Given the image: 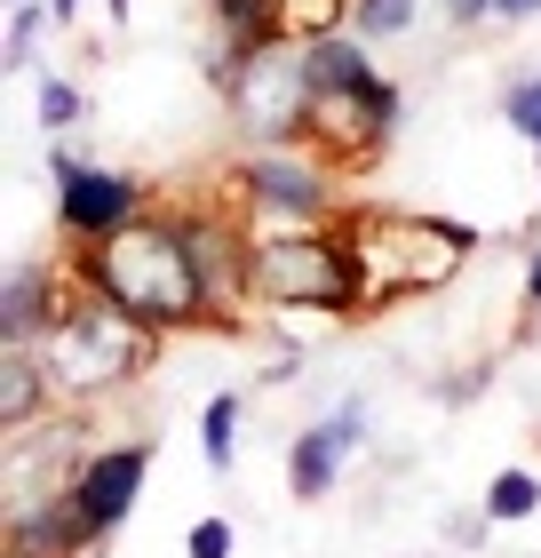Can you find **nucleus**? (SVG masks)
Instances as JSON below:
<instances>
[{
	"mask_svg": "<svg viewBox=\"0 0 541 558\" xmlns=\"http://www.w3.org/2000/svg\"><path fill=\"white\" fill-rule=\"evenodd\" d=\"M81 120H88V96L81 88H72V81H40V129L48 136H72Z\"/></svg>",
	"mask_w": 541,
	"mask_h": 558,
	"instance_id": "19",
	"label": "nucleus"
},
{
	"mask_svg": "<svg viewBox=\"0 0 541 558\" xmlns=\"http://www.w3.org/2000/svg\"><path fill=\"white\" fill-rule=\"evenodd\" d=\"M151 351H160V336H151L144 319H127L112 295H96L88 279L72 288L57 327L40 336V360L57 375V399H72V408H96V399L127 391L151 367Z\"/></svg>",
	"mask_w": 541,
	"mask_h": 558,
	"instance_id": "3",
	"label": "nucleus"
},
{
	"mask_svg": "<svg viewBox=\"0 0 541 558\" xmlns=\"http://www.w3.org/2000/svg\"><path fill=\"white\" fill-rule=\"evenodd\" d=\"M255 375H263V384H295V375H303V343L279 336V343H271V360H255Z\"/></svg>",
	"mask_w": 541,
	"mask_h": 558,
	"instance_id": "24",
	"label": "nucleus"
},
{
	"mask_svg": "<svg viewBox=\"0 0 541 558\" xmlns=\"http://www.w3.org/2000/svg\"><path fill=\"white\" fill-rule=\"evenodd\" d=\"M303 72H311L319 96H358V88L374 81L367 40H358L351 24H334V33H311V40H303Z\"/></svg>",
	"mask_w": 541,
	"mask_h": 558,
	"instance_id": "13",
	"label": "nucleus"
},
{
	"mask_svg": "<svg viewBox=\"0 0 541 558\" xmlns=\"http://www.w3.org/2000/svg\"><path fill=\"white\" fill-rule=\"evenodd\" d=\"M57 399V375H48L40 343H0V439H24L40 430V408Z\"/></svg>",
	"mask_w": 541,
	"mask_h": 558,
	"instance_id": "12",
	"label": "nucleus"
},
{
	"mask_svg": "<svg viewBox=\"0 0 541 558\" xmlns=\"http://www.w3.org/2000/svg\"><path fill=\"white\" fill-rule=\"evenodd\" d=\"M533 168H541V144H533Z\"/></svg>",
	"mask_w": 541,
	"mask_h": 558,
	"instance_id": "29",
	"label": "nucleus"
},
{
	"mask_svg": "<svg viewBox=\"0 0 541 558\" xmlns=\"http://www.w3.org/2000/svg\"><path fill=\"white\" fill-rule=\"evenodd\" d=\"M216 33H223V64H239L255 48L295 40V24H287V0H216Z\"/></svg>",
	"mask_w": 541,
	"mask_h": 558,
	"instance_id": "14",
	"label": "nucleus"
},
{
	"mask_svg": "<svg viewBox=\"0 0 541 558\" xmlns=\"http://www.w3.org/2000/svg\"><path fill=\"white\" fill-rule=\"evenodd\" d=\"M343 463H351V454L334 447L327 423L295 430V447H287V487H295V502H327L334 487H343Z\"/></svg>",
	"mask_w": 541,
	"mask_h": 558,
	"instance_id": "15",
	"label": "nucleus"
},
{
	"mask_svg": "<svg viewBox=\"0 0 541 558\" xmlns=\"http://www.w3.org/2000/svg\"><path fill=\"white\" fill-rule=\"evenodd\" d=\"M358 247V264H367V288H374V312L398 295H438L446 279L462 271V256L478 247L470 223L454 216H406V208H351L334 216Z\"/></svg>",
	"mask_w": 541,
	"mask_h": 558,
	"instance_id": "4",
	"label": "nucleus"
},
{
	"mask_svg": "<svg viewBox=\"0 0 541 558\" xmlns=\"http://www.w3.org/2000/svg\"><path fill=\"white\" fill-rule=\"evenodd\" d=\"M485 511H494V526L533 519V511H541V471H526V463L494 471V487H485Z\"/></svg>",
	"mask_w": 541,
	"mask_h": 558,
	"instance_id": "16",
	"label": "nucleus"
},
{
	"mask_svg": "<svg viewBox=\"0 0 541 558\" xmlns=\"http://www.w3.org/2000/svg\"><path fill=\"white\" fill-rule=\"evenodd\" d=\"M88 526H81V511L64 502V487L57 495H40V502H24V511H9V535H0V550L9 558H88Z\"/></svg>",
	"mask_w": 541,
	"mask_h": 558,
	"instance_id": "11",
	"label": "nucleus"
},
{
	"mask_svg": "<svg viewBox=\"0 0 541 558\" xmlns=\"http://www.w3.org/2000/svg\"><path fill=\"white\" fill-rule=\"evenodd\" d=\"M438 9H446V16L462 24V33H470V24H485V16H494V0H438Z\"/></svg>",
	"mask_w": 541,
	"mask_h": 558,
	"instance_id": "26",
	"label": "nucleus"
},
{
	"mask_svg": "<svg viewBox=\"0 0 541 558\" xmlns=\"http://www.w3.org/2000/svg\"><path fill=\"white\" fill-rule=\"evenodd\" d=\"M223 81V105L231 120L255 136V144H303V120H311V72H303V40H279V48H255L239 64H216Z\"/></svg>",
	"mask_w": 541,
	"mask_h": 558,
	"instance_id": "5",
	"label": "nucleus"
},
{
	"mask_svg": "<svg viewBox=\"0 0 541 558\" xmlns=\"http://www.w3.org/2000/svg\"><path fill=\"white\" fill-rule=\"evenodd\" d=\"M72 271L88 279L96 295H112L127 319H144L151 336H192V327H216L208 288H199L192 240L175 208H144L136 223H120L112 240L72 247Z\"/></svg>",
	"mask_w": 541,
	"mask_h": 558,
	"instance_id": "1",
	"label": "nucleus"
},
{
	"mask_svg": "<svg viewBox=\"0 0 541 558\" xmlns=\"http://www.w3.org/2000/svg\"><path fill=\"white\" fill-rule=\"evenodd\" d=\"M255 303L279 319H358L374 312V288L343 223H295V232H255Z\"/></svg>",
	"mask_w": 541,
	"mask_h": 558,
	"instance_id": "2",
	"label": "nucleus"
},
{
	"mask_svg": "<svg viewBox=\"0 0 541 558\" xmlns=\"http://www.w3.org/2000/svg\"><path fill=\"white\" fill-rule=\"evenodd\" d=\"M231 543H239V535H231V519H199L184 535V558H231Z\"/></svg>",
	"mask_w": 541,
	"mask_h": 558,
	"instance_id": "23",
	"label": "nucleus"
},
{
	"mask_svg": "<svg viewBox=\"0 0 541 558\" xmlns=\"http://www.w3.org/2000/svg\"><path fill=\"white\" fill-rule=\"evenodd\" d=\"M398 120H406V88L374 72L358 96H311L303 151H319L327 168H367V160H382V144L398 136Z\"/></svg>",
	"mask_w": 541,
	"mask_h": 558,
	"instance_id": "7",
	"label": "nucleus"
},
{
	"mask_svg": "<svg viewBox=\"0 0 541 558\" xmlns=\"http://www.w3.org/2000/svg\"><path fill=\"white\" fill-rule=\"evenodd\" d=\"M72 288H81V271H64V264H16L0 279V343H40L72 303Z\"/></svg>",
	"mask_w": 541,
	"mask_h": 558,
	"instance_id": "10",
	"label": "nucleus"
},
{
	"mask_svg": "<svg viewBox=\"0 0 541 558\" xmlns=\"http://www.w3.org/2000/svg\"><path fill=\"white\" fill-rule=\"evenodd\" d=\"M415 16H422V0H351V33L358 40H406L415 33Z\"/></svg>",
	"mask_w": 541,
	"mask_h": 558,
	"instance_id": "18",
	"label": "nucleus"
},
{
	"mask_svg": "<svg viewBox=\"0 0 541 558\" xmlns=\"http://www.w3.org/2000/svg\"><path fill=\"white\" fill-rule=\"evenodd\" d=\"M48 184H57V232L72 247H88V240H112L120 223H136L151 208V192L136 184V175H112V168H88L81 151H48Z\"/></svg>",
	"mask_w": 541,
	"mask_h": 558,
	"instance_id": "8",
	"label": "nucleus"
},
{
	"mask_svg": "<svg viewBox=\"0 0 541 558\" xmlns=\"http://www.w3.org/2000/svg\"><path fill=\"white\" fill-rule=\"evenodd\" d=\"M526 319L541 327V247H533V256H526Z\"/></svg>",
	"mask_w": 541,
	"mask_h": 558,
	"instance_id": "27",
	"label": "nucleus"
},
{
	"mask_svg": "<svg viewBox=\"0 0 541 558\" xmlns=\"http://www.w3.org/2000/svg\"><path fill=\"white\" fill-rule=\"evenodd\" d=\"M239 216L255 232H295V223H334V184L327 160L303 144H263L239 160Z\"/></svg>",
	"mask_w": 541,
	"mask_h": 558,
	"instance_id": "6",
	"label": "nucleus"
},
{
	"mask_svg": "<svg viewBox=\"0 0 541 558\" xmlns=\"http://www.w3.org/2000/svg\"><path fill=\"white\" fill-rule=\"evenodd\" d=\"M502 120H509L518 136L541 144V72H533V81H509V88H502Z\"/></svg>",
	"mask_w": 541,
	"mask_h": 558,
	"instance_id": "21",
	"label": "nucleus"
},
{
	"mask_svg": "<svg viewBox=\"0 0 541 558\" xmlns=\"http://www.w3.org/2000/svg\"><path fill=\"white\" fill-rule=\"evenodd\" d=\"M57 24V9H40V0H16V16H9V72H24V57H33V40Z\"/></svg>",
	"mask_w": 541,
	"mask_h": 558,
	"instance_id": "20",
	"label": "nucleus"
},
{
	"mask_svg": "<svg viewBox=\"0 0 541 558\" xmlns=\"http://www.w3.org/2000/svg\"><path fill=\"white\" fill-rule=\"evenodd\" d=\"M319 423L334 430V447H343V454H358V447H367V408H358V399H343V408H327Z\"/></svg>",
	"mask_w": 541,
	"mask_h": 558,
	"instance_id": "22",
	"label": "nucleus"
},
{
	"mask_svg": "<svg viewBox=\"0 0 541 558\" xmlns=\"http://www.w3.org/2000/svg\"><path fill=\"white\" fill-rule=\"evenodd\" d=\"M485 526H494V511H454V519H446V543H462V550H485Z\"/></svg>",
	"mask_w": 541,
	"mask_h": 558,
	"instance_id": "25",
	"label": "nucleus"
},
{
	"mask_svg": "<svg viewBox=\"0 0 541 558\" xmlns=\"http://www.w3.org/2000/svg\"><path fill=\"white\" fill-rule=\"evenodd\" d=\"M144 471H151V447L144 439H120V447H88L81 463H72L64 478V502L81 511V526L96 543L112 535V526L136 511V495H144Z\"/></svg>",
	"mask_w": 541,
	"mask_h": 558,
	"instance_id": "9",
	"label": "nucleus"
},
{
	"mask_svg": "<svg viewBox=\"0 0 541 558\" xmlns=\"http://www.w3.org/2000/svg\"><path fill=\"white\" fill-rule=\"evenodd\" d=\"M199 454H208L216 471H231V454H239V391H216L208 408H199Z\"/></svg>",
	"mask_w": 541,
	"mask_h": 558,
	"instance_id": "17",
	"label": "nucleus"
},
{
	"mask_svg": "<svg viewBox=\"0 0 541 558\" xmlns=\"http://www.w3.org/2000/svg\"><path fill=\"white\" fill-rule=\"evenodd\" d=\"M494 16H509V24H526V16H541V0H494Z\"/></svg>",
	"mask_w": 541,
	"mask_h": 558,
	"instance_id": "28",
	"label": "nucleus"
}]
</instances>
